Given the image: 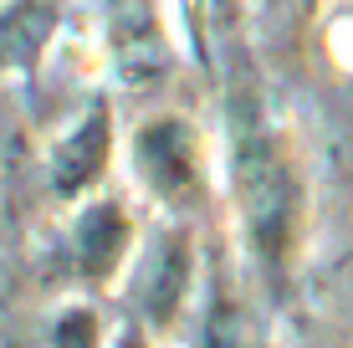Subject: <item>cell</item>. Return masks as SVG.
<instances>
[{
	"label": "cell",
	"instance_id": "6da1fadb",
	"mask_svg": "<svg viewBox=\"0 0 353 348\" xmlns=\"http://www.w3.org/2000/svg\"><path fill=\"white\" fill-rule=\"evenodd\" d=\"M221 190L230 200L236 246L251 282L276 307H287L297 292L302 246L312 231V179L297 134L251 77H230L225 88Z\"/></svg>",
	"mask_w": 353,
	"mask_h": 348
},
{
	"label": "cell",
	"instance_id": "52a82bcc",
	"mask_svg": "<svg viewBox=\"0 0 353 348\" xmlns=\"http://www.w3.org/2000/svg\"><path fill=\"white\" fill-rule=\"evenodd\" d=\"M103 41H108V57H113V72L133 88L159 82L174 67L164 0H103Z\"/></svg>",
	"mask_w": 353,
	"mask_h": 348
},
{
	"label": "cell",
	"instance_id": "277c9868",
	"mask_svg": "<svg viewBox=\"0 0 353 348\" xmlns=\"http://www.w3.org/2000/svg\"><path fill=\"white\" fill-rule=\"evenodd\" d=\"M139 241H143V225L123 195L97 190V195L77 200L62 231V282L82 287V292L123 287Z\"/></svg>",
	"mask_w": 353,
	"mask_h": 348
},
{
	"label": "cell",
	"instance_id": "3957f363",
	"mask_svg": "<svg viewBox=\"0 0 353 348\" xmlns=\"http://www.w3.org/2000/svg\"><path fill=\"white\" fill-rule=\"evenodd\" d=\"M128 174L159 215H200L215 195V170L194 118L154 113L128 134Z\"/></svg>",
	"mask_w": 353,
	"mask_h": 348
},
{
	"label": "cell",
	"instance_id": "8992f818",
	"mask_svg": "<svg viewBox=\"0 0 353 348\" xmlns=\"http://www.w3.org/2000/svg\"><path fill=\"white\" fill-rule=\"evenodd\" d=\"M118 154V123H113V98L92 92L82 103V113L57 134L52 154H46V179H52V195L62 205H77L103 190L108 170H113Z\"/></svg>",
	"mask_w": 353,
	"mask_h": 348
},
{
	"label": "cell",
	"instance_id": "8fae6325",
	"mask_svg": "<svg viewBox=\"0 0 353 348\" xmlns=\"http://www.w3.org/2000/svg\"><path fill=\"white\" fill-rule=\"evenodd\" d=\"M113 348H154V338L139 328V323H128V318H123V323L113 328Z\"/></svg>",
	"mask_w": 353,
	"mask_h": 348
},
{
	"label": "cell",
	"instance_id": "7a4b0ae2",
	"mask_svg": "<svg viewBox=\"0 0 353 348\" xmlns=\"http://www.w3.org/2000/svg\"><path fill=\"white\" fill-rule=\"evenodd\" d=\"M205 282V251L190 215H159L143 231L133 267L123 277V318L139 323L154 343L179 338V328L194 323Z\"/></svg>",
	"mask_w": 353,
	"mask_h": 348
},
{
	"label": "cell",
	"instance_id": "ba28073f",
	"mask_svg": "<svg viewBox=\"0 0 353 348\" xmlns=\"http://www.w3.org/2000/svg\"><path fill=\"white\" fill-rule=\"evenodd\" d=\"M62 0H0V82H36L62 36Z\"/></svg>",
	"mask_w": 353,
	"mask_h": 348
},
{
	"label": "cell",
	"instance_id": "30bf717a",
	"mask_svg": "<svg viewBox=\"0 0 353 348\" xmlns=\"http://www.w3.org/2000/svg\"><path fill=\"white\" fill-rule=\"evenodd\" d=\"M261 26L282 41H302L312 31V21L323 16V0H256Z\"/></svg>",
	"mask_w": 353,
	"mask_h": 348
},
{
	"label": "cell",
	"instance_id": "5b68a950",
	"mask_svg": "<svg viewBox=\"0 0 353 348\" xmlns=\"http://www.w3.org/2000/svg\"><path fill=\"white\" fill-rule=\"evenodd\" d=\"M272 297L246 292L221 246L205 251V282L194 303V348H276L272 343Z\"/></svg>",
	"mask_w": 353,
	"mask_h": 348
},
{
	"label": "cell",
	"instance_id": "9c48e42d",
	"mask_svg": "<svg viewBox=\"0 0 353 348\" xmlns=\"http://www.w3.org/2000/svg\"><path fill=\"white\" fill-rule=\"evenodd\" d=\"M46 348H113V328H108L103 307L77 297V303H62L46 323Z\"/></svg>",
	"mask_w": 353,
	"mask_h": 348
},
{
	"label": "cell",
	"instance_id": "7c38bea8",
	"mask_svg": "<svg viewBox=\"0 0 353 348\" xmlns=\"http://www.w3.org/2000/svg\"><path fill=\"white\" fill-rule=\"evenodd\" d=\"M348 261H353V246H348V251H343V261H338V267H348Z\"/></svg>",
	"mask_w": 353,
	"mask_h": 348
}]
</instances>
